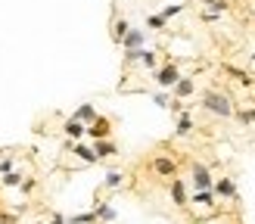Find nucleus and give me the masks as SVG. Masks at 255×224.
I'll return each mask as SVG.
<instances>
[{
    "label": "nucleus",
    "instance_id": "obj_1",
    "mask_svg": "<svg viewBox=\"0 0 255 224\" xmlns=\"http://www.w3.org/2000/svg\"><path fill=\"white\" fill-rule=\"evenodd\" d=\"M202 109L212 112V115H218V118H231L234 115V103H231V97L221 94V91H209L202 94Z\"/></svg>",
    "mask_w": 255,
    "mask_h": 224
},
{
    "label": "nucleus",
    "instance_id": "obj_2",
    "mask_svg": "<svg viewBox=\"0 0 255 224\" xmlns=\"http://www.w3.org/2000/svg\"><path fill=\"white\" fill-rule=\"evenodd\" d=\"M181 81V69H177V62H165L162 69H156V84L162 91H171V87Z\"/></svg>",
    "mask_w": 255,
    "mask_h": 224
},
{
    "label": "nucleus",
    "instance_id": "obj_3",
    "mask_svg": "<svg viewBox=\"0 0 255 224\" xmlns=\"http://www.w3.org/2000/svg\"><path fill=\"white\" fill-rule=\"evenodd\" d=\"M190 178H193V187H196V193L199 190H212V168L209 165H202V162H193L190 165Z\"/></svg>",
    "mask_w": 255,
    "mask_h": 224
},
{
    "label": "nucleus",
    "instance_id": "obj_4",
    "mask_svg": "<svg viewBox=\"0 0 255 224\" xmlns=\"http://www.w3.org/2000/svg\"><path fill=\"white\" fill-rule=\"evenodd\" d=\"M109 134H112V121L100 115L94 124H87V137H94V140H109Z\"/></svg>",
    "mask_w": 255,
    "mask_h": 224
},
{
    "label": "nucleus",
    "instance_id": "obj_5",
    "mask_svg": "<svg viewBox=\"0 0 255 224\" xmlns=\"http://www.w3.org/2000/svg\"><path fill=\"white\" fill-rule=\"evenodd\" d=\"M72 118H75V121H81L84 128H87V124H94V121L100 118V112H97V106H94V103H81L78 109L72 112Z\"/></svg>",
    "mask_w": 255,
    "mask_h": 224
},
{
    "label": "nucleus",
    "instance_id": "obj_6",
    "mask_svg": "<svg viewBox=\"0 0 255 224\" xmlns=\"http://www.w3.org/2000/svg\"><path fill=\"white\" fill-rule=\"evenodd\" d=\"M152 168H156V174H162V178H174L177 162H174V156H156L152 159Z\"/></svg>",
    "mask_w": 255,
    "mask_h": 224
},
{
    "label": "nucleus",
    "instance_id": "obj_7",
    "mask_svg": "<svg viewBox=\"0 0 255 224\" xmlns=\"http://www.w3.org/2000/svg\"><path fill=\"white\" fill-rule=\"evenodd\" d=\"M212 193L221 196V199H237V184H234L231 178H221V181L212 184Z\"/></svg>",
    "mask_w": 255,
    "mask_h": 224
},
{
    "label": "nucleus",
    "instance_id": "obj_8",
    "mask_svg": "<svg viewBox=\"0 0 255 224\" xmlns=\"http://www.w3.org/2000/svg\"><path fill=\"white\" fill-rule=\"evenodd\" d=\"M168 190H171V199H174V206H187L190 203V196H187V184L181 181V178H171V187H168Z\"/></svg>",
    "mask_w": 255,
    "mask_h": 224
},
{
    "label": "nucleus",
    "instance_id": "obj_9",
    "mask_svg": "<svg viewBox=\"0 0 255 224\" xmlns=\"http://www.w3.org/2000/svg\"><path fill=\"white\" fill-rule=\"evenodd\" d=\"M193 91H196V81H193V78H184V75H181V81L171 87L174 100H187V97H193Z\"/></svg>",
    "mask_w": 255,
    "mask_h": 224
},
{
    "label": "nucleus",
    "instance_id": "obj_10",
    "mask_svg": "<svg viewBox=\"0 0 255 224\" xmlns=\"http://www.w3.org/2000/svg\"><path fill=\"white\" fill-rule=\"evenodd\" d=\"M143 44H146V34L140 31V28H131V31L125 34V41H122L125 50H143Z\"/></svg>",
    "mask_w": 255,
    "mask_h": 224
},
{
    "label": "nucleus",
    "instance_id": "obj_11",
    "mask_svg": "<svg viewBox=\"0 0 255 224\" xmlns=\"http://www.w3.org/2000/svg\"><path fill=\"white\" fill-rule=\"evenodd\" d=\"M62 134H66L69 140H81V137L87 134V128H84L81 121H75V118H69L66 124H62Z\"/></svg>",
    "mask_w": 255,
    "mask_h": 224
},
{
    "label": "nucleus",
    "instance_id": "obj_12",
    "mask_svg": "<svg viewBox=\"0 0 255 224\" xmlns=\"http://www.w3.org/2000/svg\"><path fill=\"white\" fill-rule=\"evenodd\" d=\"M94 153H97V159H106V156H116L119 153V146L112 143V140H94Z\"/></svg>",
    "mask_w": 255,
    "mask_h": 224
},
{
    "label": "nucleus",
    "instance_id": "obj_13",
    "mask_svg": "<svg viewBox=\"0 0 255 224\" xmlns=\"http://www.w3.org/2000/svg\"><path fill=\"white\" fill-rule=\"evenodd\" d=\"M94 215H97V221H103V224H112V221H116V215H119V212L112 209V203H100V206L94 209Z\"/></svg>",
    "mask_w": 255,
    "mask_h": 224
},
{
    "label": "nucleus",
    "instance_id": "obj_14",
    "mask_svg": "<svg viewBox=\"0 0 255 224\" xmlns=\"http://www.w3.org/2000/svg\"><path fill=\"white\" fill-rule=\"evenodd\" d=\"M137 59L143 62V69H152V72L159 69V56L152 53V50H146V47H143V50H137Z\"/></svg>",
    "mask_w": 255,
    "mask_h": 224
},
{
    "label": "nucleus",
    "instance_id": "obj_15",
    "mask_svg": "<svg viewBox=\"0 0 255 224\" xmlns=\"http://www.w3.org/2000/svg\"><path fill=\"white\" fill-rule=\"evenodd\" d=\"M190 131H193V118H190V112H181V115H177V137H187Z\"/></svg>",
    "mask_w": 255,
    "mask_h": 224
},
{
    "label": "nucleus",
    "instance_id": "obj_16",
    "mask_svg": "<svg viewBox=\"0 0 255 224\" xmlns=\"http://www.w3.org/2000/svg\"><path fill=\"white\" fill-rule=\"evenodd\" d=\"M72 153L78 156V159H84V162H91V165H94V162H100V159H97V153H94L91 146H84V143H75V146H72Z\"/></svg>",
    "mask_w": 255,
    "mask_h": 224
},
{
    "label": "nucleus",
    "instance_id": "obj_17",
    "mask_svg": "<svg viewBox=\"0 0 255 224\" xmlns=\"http://www.w3.org/2000/svg\"><path fill=\"white\" fill-rule=\"evenodd\" d=\"M128 31H131V25H128V19H119L116 25H112V41H116V44H122Z\"/></svg>",
    "mask_w": 255,
    "mask_h": 224
},
{
    "label": "nucleus",
    "instance_id": "obj_18",
    "mask_svg": "<svg viewBox=\"0 0 255 224\" xmlns=\"http://www.w3.org/2000/svg\"><path fill=\"white\" fill-rule=\"evenodd\" d=\"M94 221H97L94 209H91V212H81V215H72V218H66V224H94Z\"/></svg>",
    "mask_w": 255,
    "mask_h": 224
},
{
    "label": "nucleus",
    "instance_id": "obj_19",
    "mask_svg": "<svg viewBox=\"0 0 255 224\" xmlns=\"http://www.w3.org/2000/svg\"><path fill=\"white\" fill-rule=\"evenodd\" d=\"M22 174L19 171H9V174H3V187H6V190H16V187H22Z\"/></svg>",
    "mask_w": 255,
    "mask_h": 224
},
{
    "label": "nucleus",
    "instance_id": "obj_20",
    "mask_svg": "<svg viewBox=\"0 0 255 224\" xmlns=\"http://www.w3.org/2000/svg\"><path fill=\"white\" fill-rule=\"evenodd\" d=\"M122 181H125V174H122V171H116V168H112V171H106V187H109V190H116V187H122Z\"/></svg>",
    "mask_w": 255,
    "mask_h": 224
},
{
    "label": "nucleus",
    "instance_id": "obj_21",
    "mask_svg": "<svg viewBox=\"0 0 255 224\" xmlns=\"http://www.w3.org/2000/svg\"><path fill=\"white\" fill-rule=\"evenodd\" d=\"M202 3H206V6L212 9V16H221V12H224L227 6H231L227 0H202Z\"/></svg>",
    "mask_w": 255,
    "mask_h": 224
},
{
    "label": "nucleus",
    "instance_id": "obj_22",
    "mask_svg": "<svg viewBox=\"0 0 255 224\" xmlns=\"http://www.w3.org/2000/svg\"><path fill=\"white\" fill-rule=\"evenodd\" d=\"M193 203H199V206H215V193L212 190H199V193H193Z\"/></svg>",
    "mask_w": 255,
    "mask_h": 224
},
{
    "label": "nucleus",
    "instance_id": "obj_23",
    "mask_svg": "<svg viewBox=\"0 0 255 224\" xmlns=\"http://www.w3.org/2000/svg\"><path fill=\"white\" fill-rule=\"evenodd\" d=\"M234 115L243 124H255V109H234Z\"/></svg>",
    "mask_w": 255,
    "mask_h": 224
},
{
    "label": "nucleus",
    "instance_id": "obj_24",
    "mask_svg": "<svg viewBox=\"0 0 255 224\" xmlns=\"http://www.w3.org/2000/svg\"><path fill=\"white\" fill-rule=\"evenodd\" d=\"M152 103H156V106H162V109H168V106H171V97H168V91H156V94H152Z\"/></svg>",
    "mask_w": 255,
    "mask_h": 224
},
{
    "label": "nucleus",
    "instance_id": "obj_25",
    "mask_svg": "<svg viewBox=\"0 0 255 224\" xmlns=\"http://www.w3.org/2000/svg\"><path fill=\"white\" fill-rule=\"evenodd\" d=\"M181 9H184V6H181V3H171V6H165V9H162V12H159V16H162V19H165V22H168V19H171V16H181Z\"/></svg>",
    "mask_w": 255,
    "mask_h": 224
},
{
    "label": "nucleus",
    "instance_id": "obj_26",
    "mask_svg": "<svg viewBox=\"0 0 255 224\" xmlns=\"http://www.w3.org/2000/svg\"><path fill=\"white\" fill-rule=\"evenodd\" d=\"M227 72H231V75H234V78H237L240 84H252V78H249V75H246L243 69H234V66H227Z\"/></svg>",
    "mask_w": 255,
    "mask_h": 224
},
{
    "label": "nucleus",
    "instance_id": "obj_27",
    "mask_svg": "<svg viewBox=\"0 0 255 224\" xmlns=\"http://www.w3.org/2000/svg\"><path fill=\"white\" fill-rule=\"evenodd\" d=\"M146 25H149V28H156V31H159V28H165V25H168V22H165V19L159 16V12H152V16L146 19Z\"/></svg>",
    "mask_w": 255,
    "mask_h": 224
},
{
    "label": "nucleus",
    "instance_id": "obj_28",
    "mask_svg": "<svg viewBox=\"0 0 255 224\" xmlns=\"http://www.w3.org/2000/svg\"><path fill=\"white\" fill-rule=\"evenodd\" d=\"M9 171H16L12 168V159H0V174H9Z\"/></svg>",
    "mask_w": 255,
    "mask_h": 224
},
{
    "label": "nucleus",
    "instance_id": "obj_29",
    "mask_svg": "<svg viewBox=\"0 0 255 224\" xmlns=\"http://www.w3.org/2000/svg\"><path fill=\"white\" fill-rule=\"evenodd\" d=\"M50 224H66V215H62V212H53V218H50Z\"/></svg>",
    "mask_w": 255,
    "mask_h": 224
},
{
    "label": "nucleus",
    "instance_id": "obj_30",
    "mask_svg": "<svg viewBox=\"0 0 255 224\" xmlns=\"http://www.w3.org/2000/svg\"><path fill=\"white\" fill-rule=\"evenodd\" d=\"M0 224H16V215H0Z\"/></svg>",
    "mask_w": 255,
    "mask_h": 224
},
{
    "label": "nucleus",
    "instance_id": "obj_31",
    "mask_svg": "<svg viewBox=\"0 0 255 224\" xmlns=\"http://www.w3.org/2000/svg\"><path fill=\"white\" fill-rule=\"evenodd\" d=\"M94 224H103V221H94Z\"/></svg>",
    "mask_w": 255,
    "mask_h": 224
},
{
    "label": "nucleus",
    "instance_id": "obj_32",
    "mask_svg": "<svg viewBox=\"0 0 255 224\" xmlns=\"http://www.w3.org/2000/svg\"><path fill=\"white\" fill-rule=\"evenodd\" d=\"M252 62H255V53H252Z\"/></svg>",
    "mask_w": 255,
    "mask_h": 224
},
{
    "label": "nucleus",
    "instance_id": "obj_33",
    "mask_svg": "<svg viewBox=\"0 0 255 224\" xmlns=\"http://www.w3.org/2000/svg\"><path fill=\"white\" fill-rule=\"evenodd\" d=\"M252 3H255V0H252Z\"/></svg>",
    "mask_w": 255,
    "mask_h": 224
}]
</instances>
